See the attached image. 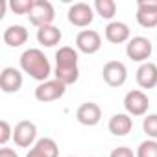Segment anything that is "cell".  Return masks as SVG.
I'll return each instance as SVG.
<instances>
[{
	"instance_id": "cell-22",
	"label": "cell",
	"mask_w": 157,
	"mask_h": 157,
	"mask_svg": "<svg viewBox=\"0 0 157 157\" xmlns=\"http://www.w3.org/2000/svg\"><path fill=\"white\" fill-rule=\"evenodd\" d=\"M137 157H157V140L153 139H146L139 144L137 151H135Z\"/></svg>"
},
{
	"instance_id": "cell-11",
	"label": "cell",
	"mask_w": 157,
	"mask_h": 157,
	"mask_svg": "<svg viewBox=\"0 0 157 157\" xmlns=\"http://www.w3.org/2000/svg\"><path fill=\"white\" fill-rule=\"evenodd\" d=\"M76 48L83 54H96L102 48V35L96 30H82L76 35Z\"/></svg>"
},
{
	"instance_id": "cell-20",
	"label": "cell",
	"mask_w": 157,
	"mask_h": 157,
	"mask_svg": "<svg viewBox=\"0 0 157 157\" xmlns=\"http://www.w3.org/2000/svg\"><path fill=\"white\" fill-rule=\"evenodd\" d=\"M93 8H94V13L105 21H109L117 15V2L115 0H96Z\"/></svg>"
},
{
	"instance_id": "cell-25",
	"label": "cell",
	"mask_w": 157,
	"mask_h": 157,
	"mask_svg": "<svg viewBox=\"0 0 157 157\" xmlns=\"http://www.w3.org/2000/svg\"><path fill=\"white\" fill-rule=\"evenodd\" d=\"M109 157H137V155L133 153L131 148H128V146H118V148H115V150L109 153Z\"/></svg>"
},
{
	"instance_id": "cell-7",
	"label": "cell",
	"mask_w": 157,
	"mask_h": 157,
	"mask_svg": "<svg viewBox=\"0 0 157 157\" xmlns=\"http://www.w3.org/2000/svg\"><path fill=\"white\" fill-rule=\"evenodd\" d=\"M102 78L109 87H122L128 80V68L122 61L111 59L102 68Z\"/></svg>"
},
{
	"instance_id": "cell-2",
	"label": "cell",
	"mask_w": 157,
	"mask_h": 157,
	"mask_svg": "<svg viewBox=\"0 0 157 157\" xmlns=\"http://www.w3.org/2000/svg\"><path fill=\"white\" fill-rule=\"evenodd\" d=\"M21 68L24 74L37 82H48V78L52 74V65L48 57L44 56L43 50L39 48H28L21 54Z\"/></svg>"
},
{
	"instance_id": "cell-23",
	"label": "cell",
	"mask_w": 157,
	"mask_h": 157,
	"mask_svg": "<svg viewBox=\"0 0 157 157\" xmlns=\"http://www.w3.org/2000/svg\"><path fill=\"white\" fill-rule=\"evenodd\" d=\"M33 2H35V0H10L8 6H10V10H11L13 13H17V15H26V17H28V13H30L32 8H33Z\"/></svg>"
},
{
	"instance_id": "cell-15",
	"label": "cell",
	"mask_w": 157,
	"mask_h": 157,
	"mask_svg": "<svg viewBox=\"0 0 157 157\" xmlns=\"http://www.w3.org/2000/svg\"><path fill=\"white\" fill-rule=\"evenodd\" d=\"M105 39L113 44H122L131 39V30L122 21H111L105 26Z\"/></svg>"
},
{
	"instance_id": "cell-17",
	"label": "cell",
	"mask_w": 157,
	"mask_h": 157,
	"mask_svg": "<svg viewBox=\"0 0 157 157\" xmlns=\"http://www.w3.org/2000/svg\"><path fill=\"white\" fill-rule=\"evenodd\" d=\"M107 128H109V131H111L115 137H126V135L133 129V118H131L128 113H115V115L109 118Z\"/></svg>"
},
{
	"instance_id": "cell-19",
	"label": "cell",
	"mask_w": 157,
	"mask_h": 157,
	"mask_svg": "<svg viewBox=\"0 0 157 157\" xmlns=\"http://www.w3.org/2000/svg\"><path fill=\"white\" fill-rule=\"evenodd\" d=\"M61 37H63L61 30H59L57 26H54V24L43 26V28L37 30V41H39V44H43V46H46V48H52V46L59 44Z\"/></svg>"
},
{
	"instance_id": "cell-16",
	"label": "cell",
	"mask_w": 157,
	"mask_h": 157,
	"mask_svg": "<svg viewBox=\"0 0 157 157\" xmlns=\"http://www.w3.org/2000/svg\"><path fill=\"white\" fill-rule=\"evenodd\" d=\"M59 155V148H57V142L50 137H43L39 139L32 148L30 151L26 153V157H57Z\"/></svg>"
},
{
	"instance_id": "cell-9",
	"label": "cell",
	"mask_w": 157,
	"mask_h": 157,
	"mask_svg": "<svg viewBox=\"0 0 157 157\" xmlns=\"http://www.w3.org/2000/svg\"><path fill=\"white\" fill-rule=\"evenodd\" d=\"M68 22L76 28H87L94 19V8L87 2H76L68 8Z\"/></svg>"
},
{
	"instance_id": "cell-14",
	"label": "cell",
	"mask_w": 157,
	"mask_h": 157,
	"mask_svg": "<svg viewBox=\"0 0 157 157\" xmlns=\"http://www.w3.org/2000/svg\"><path fill=\"white\" fill-rule=\"evenodd\" d=\"M135 80H137L140 89L157 87V63H151V61L140 63L137 72H135Z\"/></svg>"
},
{
	"instance_id": "cell-24",
	"label": "cell",
	"mask_w": 157,
	"mask_h": 157,
	"mask_svg": "<svg viewBox=\"0 0 157 157\" xmlns=\"http://www.w3.org/2000/svg\"><path fill=\"white\" fill-rule=\"evenodd\" d=\"M10 139H13V128L10 126L8 120H2L0 122V144L6 146L10 142Z\"/></svg>"
},
{
	"instance_id": "cell-3",
	"label": "cell",
	"mask_w": 157,
	"mask_h": 157,
	"mask_svg": "<svg viewBox=\"0 0 157 157\" xmlns=\"http://www.w3.org/2000/svg\"><path fill=\"white\" fill-rule=\"evenodd\" d=\"M151 52H153L151 41L148 37H142V35L131 37L126 44V56L131 61H137V63H146L150 59Z\"/></svg>"
},
{
	"instance_id": "cell-10",
	"label": "cell",
	"mask_w": 157,
	"mask_h": 157,
	"mask_svg": "<svg viewBox=\"0 0 157 157\" xmlns=\"http://www.w3.org/2000/svg\"><path fill=\"white\" fill-rule=\"evenodd\" d=\"M137 22L142 28L157 26V0H137Z\"/></svg>"
},
{
	"instance_id": "cell-18",
	"label": "cell",
	"mask_w": 157,
	"mask_h": 157,
	"mask_svg": "<svg viewBox=\"0 0 157 157\" xmlns=\"http://www.w3.org/2000/svg\"><path fill=\"white\" fill-rule=\"evenodd\" d=\"M4 43L11 48H19L22 46L26 41H28V30L22 26V24H11L4 30V35H2Z\"/></svg>"
},
{
	"instance_id": "cell-5",
	"label": "cell",
	"mask_w": 157,
	"mask_h": 157,
	"mask_svg": "<svg viewBox=\"0 0 157 157\" xmlns=\"http://www.w3.org/2000/svg\"><path fill=\"white\" fill-rule=\"evenodd\" d=\"M28 19H30V22L39 30V28L50 26V24L54 22V19H56V10H54V6L48 2V0H35L32 11L28 13Z\"/></svg>"
},
{
	"instance_id": "cell-6",
	"label": "cell",
	"mask_w": 157,
	"mask_h": 157,
	"mask_svg": "<svg viewBox=\"0 0 157 157\" xmlns=\"http://www.w3.org/2000/svg\"><path fill=\"white\" fill-rule=\"evenodd\" d=\"M67 93V85L61 83L59 80H48V82H43L35 87L33 94H35V100L37 102H43V104H48V102H56L59 98H63Z\"/></svg>"
},
{
	"instance_id": "cell-27",
	"label": "cell",
	"mask_w": 157,
	"mask_h": 157,
	"mask_svg": "<svg viewBox=\"0 0 157 157\" xmlns=\"http://www.w3.org/2000/svg\"><path fill=\"white\" fill-rule=\"evenodd\" d=\"M68 157H74V155H68Z\"/></svg>"
},
{
	"instance_id": "cell-12",
	"label": "cell",
	"mask_w": 157,
	"mask_h": 157,
	"mask_svg": "<svg viewBox=\"0 0 157 157\" xmlns=\"http://www.w3.org/2000/svg\"><path fill=\"white\" fill-rule=\"evenodd\" d=\"M22 72L15 67H6L0 72V89H2L6 94L11 93H19L22 87Z\"/></svg>"
},
{
	"instance_id": "cell-13",
	"label": "cell",
	"mask_w": 157,
	"mask_h": 157,
	"mask_svg": "<svg viewBox=\"0 0 157 157\" xmlns=\"http://www.w3.org/2000/svg\"><path fill=\"white\" fill-rule=\"evenodd\" d=\"M76 120L80 122L82 126L93 128L102 120V107L96 102H85L78 107L76 111Z\"/></svg>"
},
{
	"instance_id": "cell-26",
	"label": "cell",
	"mask_w": 157,
	"mask_h": 157,
	"mask_svg": "<svg viewBox=\"0 0 157 157\" xmlns=\"http://www.w3.org/2000/svg\"><path fill=\"white\" fill-rule=\"evenodd\" d=\"M0 157H19V153H17L13 148H6V146H2V150H0Z\"/></svg>"
},
{
	"instance_id": "cell-8",
	"label": "cell",
	"mask_w": 157,
	"mask_h": 157,
	"mask_svg": "<svg viewBox=\"0 0 157 157\" xmlns=\"http://www.w3.org/2000/svg\"><path fill=\"white\" fill-rule=\"evenodd\" d=\"M13 140L19 148H32L37 139V126L32 120H21L13 128Z\"/></svg>"
},
{
	"instance_id": "cell-21",
	"label": "cell",
	"mask_w": 157,
	"mask_h": 157,
	"mask_svg": "<svg viewBox=\"0 0 157 157\" xmlns=\"http://www.w3.org/2000/svg\"><path fill=\"white\" fill-rule=\"evenodd\" d=\"M142 131L146 133L148 139L157 140V113L146 115V117L142 118Z\"/></svg>"
},
{
	"instance_id": "cell-1",
	"label": "cell",
	"mask_w": 157,
	"mask_h": 157,
	"mask_svg": "<svg viewBox=\"0 0 157 157\" xmlns=\"http://www.w3.org/2000/svg\"><path fill=\"white\" fill-rule=\"evenodd\" d=\"M56 80L61 83L74 85L80 80V68H78V50L72 46H61L56 52V68H54Z\"/></svg>"
},
{
	"instance_id": "cell-4",
	"label": "cell",
	"mask_w": 157,
	"mask_h": 157,
	"mask_svg": "<svg viewBox=\"0 0 157 157\" xmlns=\"http://www.w3.org/2000/svg\"><path fill=\"white\" fill-rule=\"evenodd\" d=\"M150 107V98L144 91L133 89L124 96V109L129 117H146Z\"/></svg>"
}]
</instances>
